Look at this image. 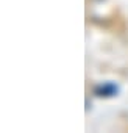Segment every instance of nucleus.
<instances>
[{"label":"nucleus","mask_w":128,"mask_h":133,"mask_svg":"<svg viewBox=\"0 0 128 133\" xmlns=\"http://www.w3.org/2000/svg\"><path fill=\"white\" fill-rule=\"evenodd\" d=\"M95 92H97V96H114L117 92V86L114 83H105V85L97 86Z\"/></svg>","instance_id":"1"}]
</instances>
